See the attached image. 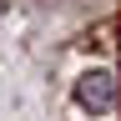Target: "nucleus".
Listing matches in <instances>:
<instances>
[{"label": "nucleus", "instance_id": "f257e3e1", "mask_svg": "<svg viewBox=\"0 0 121 121\" xmlns=\"http://www.w3.org/2000/svg\"><path fill=\"white\" fill-rule=\"evenodd\" d=\"M76 101H81V106H86L91 116L111 111V106H116V76L106 71V66H96V71H86L81 81H76Z\"/></svg>", "mask_w": 121, "mask_h": 121}]
</instances>
